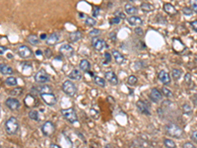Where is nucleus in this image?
Returning a JSON list of instances; mask_svg holds the SVG:
<instances>
[{
  "mask_svg": "<svg viewBox=\"0 0 197 148\" xmlns=\"http://www.w3.org/2000/svg\"><path fill=\"white\" fill-rule=\"evenodd\" d=\"M89 35H90L91 37H93V38H96L97 36L100 35V30H98V29H93V30H91L90 32H89Z\"/></svg>",
  "mask_w": 197,
  "mask_h": 148,
  "instance_id": "41",
  "label": "nucleus"
},
{
  "mask_svg": "<svg viewBox=\"0 0 197 148\" xmlns=\"http://www.w3.org/2000/svg\"><path fill=\"white\" fill-rule=\"evenodd\" d=\"M150 99L155 103H159L162 101L163 99V94L161 93L157 88H153L152 90L150 91V95H149Z\"/></svg>",
  "mask_w": 197,
  "mask_h": 148,
  "instance_id": "12",
  "label": "nucleus"
},
{
  "mask_svg": "<svg viewBox=\"0 0 197 148\" xmlns=\"http://www.w3.org/2000/svg\"><path fill=\"white\" fill-rule=\"evenodd\" d=\"M24 103H25L26 107H28V108H34V107L38 105V100L33 95H28L24 99Z\"/></svg>",
  "mask_w": 197,
  "mask_h": 148,
  "instance_id": "15",
  "label": "nucleus"
},
{
  "mask_svg": "<svg viewBox=\"0 0 197 148\" xmlns=\"http://www.w3.org/2000/svg\"><path fill=\"white\" fill-rule=\"evenodd\" d=\"M134 32H135V34L137 36H139V37H143V36H144V30H143L142 28H140V27L135 28L134 29Z\"/></svg>",
  "mask_w": 197,
  "mask_h": 148,
  "instance_id": "40",
  "label": "nucleus"
},
{
  "mask_svg": "<svg viewBox=\"0 0 197 148\" xmlns=\"http://www.w3.org/2000/svg\"><path fill=\"white\" fill-rule=\"evenodd\" d=\"M172 49L176 52H182L185 50V45L182 44V41L180 39H174V41H172Z\"/></svg>",
  "mask_w": 197,
  "mask_h": 148,
  "instance_id": "17",
  "label": "nucleus"
},
{
  "mask_svg": "<svg viewBox=\"0 0 197 148\" xmlns=\"http://www.w3.org/2000/svg\"><path fill=\"white\" fill-rule=\"evenodd\" d=\"M99 14H100V8L95 7L94 10H93V16H94V17H98Z\"/></svg>",
  "mask_w": 197,
  "mask_h": 148,
  "instance_id": "49",
  "label": "nucleus"
},
{
  "mask_svg": "<svg viewBox=\"0 0 197 148\" xmlns=\"http://www.w3.org/2000/svg\"><path fill=\"white\" fill-rule=\"evenodd\" d=\"M40 98L47 106H54L57 102V99L53 93H43L40 94Z\"/></svg>",
  "mask_w": 197,
  "mask_h": 148,
  "instance_id": "6",
  "label": "nucleus"
},
{
  "mask_svg": "<svg viewBox=\"0 0 197 148\" xmlns=\"http://www.w3.org/2000/svg\"><path fill=\"white\" fill-rule=\"evenodd\" d=\"M5 105L11 111H17L20 108V102L16 98H8L5 101Z\"/></svg>",
  "mask_w": 197,
  "mask_h": 148,
  "instance_id": "11",
  "label": "nucleus"
},
{
  "mask_svg": "<svg viewBox=\"0 0 197 148\" xmlns=\"http://www.w3.org/2000/svg\"><path fill=\"white\" fill-rule=\"evenodd\" d=\"M49 148H61V147H59V146L56 145V144H50Z\"/></svg>",
  "mask_w": 197,
  "mask_h": 148,
  "instance_id": "55",
  "label": "nucleus"
},
{
  "mask_svg": "<svg viewBox=\"0 0 197 148\" xmlns=\"http://www.w3.org/2000/svg\"><path fill=\"white\" fill-rule=\"evenodd\" d=\"M162 94H163V96H166L167 98L172 97V92L170 91L168 88H162Z\"/></svg>",
  "mask_w": 197,
  "mask_h": 148,
  "instance_id": "38",
  "label": "nucleus"
},
{
  "mask_svg": "<svg viewBox=\"0 0 197 148\" xmlns=\"http://www.w3.org/2000/svg\"><path fill=\"white\" fill-rule=\"evenodd\" d=\"M81 38H82V34H81L80 31L72 32V33H70V35H69V39H70L71 41H72V43H76V41H80Z\"/></svg>",
  "mask_w": 197,
  "mask_h": 148,
  "instance_id": "24",
  "label": "nucleus"
},
{
  "mask_svg": "<svg viewBox=\"0 0 197 148\" xmlns=\"http://www.w3.org/2000/svg\"><path fill=\"white\" fill-rule=\"evenodd\" d=\"M41 131H43L44 135L45 136H51L53 133L55 132V126L52 122L47 121L45 122L43 127H41Z\"/></svg>",
  "mask_w": 197,
  "mask_h": 148,
  "instance_id": "5",
  "label": "nucleus"
},
{
  "mask_svg": "<svg viewBox=\"0 0 197 148\" xmlns=\"http://www.w3.org/2000/svg\"><path fill=\"white\" fill-rule=\"evenodd\" d=\"M92 45L97 51H101L107 46V45L106 44V41L104 40H101V39H99V38H93Z\"/></svg>",
  "mask_w": 197,
  "mask_h": 148,
  "instance_id": "10",
  "label": "nucleus"
},
{
  "mask_svg": "<svg viewBox=\"0 0 197 148\" xmlns=\"http://www.w3.org/2000/svg\"><path fill=\"white\" fill-rule=\"evenodd\" d=\"M124 10L128 15H135L137 12H138V9H137L134 5H132L131 3H126L124 6Z\"/></svg>",
  "mask_w": 197,
  "mask_h": 148,
  "instance_id": "22",
  "label": "nucleus"
},
{
  "mask_svg": "<svg viewBox=\"0 0 197 148\" xmlns=\"http://www.w3.org/2000/svg\"><path fill=\"white\" fill-rule=\"evenodd\" d=\"M59 52L65 57H71L74 55V49L69 44H63L59 49Z\"/></svg>",
  "mask_w": 197,
  "mask_h": 148,
  "instance_id": "8",
  "label": "nucleus"
},
{
  "mask_svg": "<svg viewBox=\"0 0 197 148\" xmlns=\"http://www.w3.org/2000/svg\"><path fill=\"white\" fill-rule=\"evenodd\" d=\"M79 16H80L81 19H86V18H87V16L84 13H79Z\"/></svg>",
  "mask_w": 197,
  "mask_h": 148,
  "instance_id": "54",
  "label": "nucleus"
},
{
  "mask_svg": "<svg viewBox=\"0 0 197 148\" xmlns=\"http://www.w3.org/2000/svg\"><path fill=\"white\" fill-rule=\"evenodd\" d=\"M137 77L136 76H134V75H130L129 77H128V79H127V83L130 85V86H134V85H136L137 84Z\"/></svg>",
  "mask_w": 197,
  "mask_h": 148,
  "instance_id": "36",
  "label": "nucleus"
},
{
  "mask_svg": "<svg viewBox=\"0 0 197 148\" xmlns=\"http://www.w3.org/2000/svg\"><path fill=\"white\" fill-rule=\"evenodd\" d=\"M182 109L184 111V112H187V114H189V112H191V107H190L188 104H184L182 106Z\"/></svg>",
  "mask_w": 197,
  "mask_h": 148,
  "instance_id": "45",
  "label": "nucleus"
},
{
  "mask_svg": "<svg viewBox=\"0 0 197 148\" xmlns=\"http://www.w3.org/2000/svg\"><path fill=\"white\" fill-rule=\"evenodd\" d=\"M184 81H185L186 84H190V82H191V75L189 73H186L185 76H184Z\"/></svg>",
  "mask_w": 197,
  "mask_h": 148,
  "instance_id": "46",
  "label": "nucleus"
},
{
  "mask_svg": "<svg viewBox=\"0 0 197 148\" xmlns=\"http://www.w3.org/2000/svg\"><path fill=\"white\" fill-rule=\"evenodd\" d=\"M111 55H112L113 58H115V62H116L117 64H120V65H121V64L124 62V60H125V59H124V56H123L118 50H113L111 51Z\"/></svg>",
  "mask_w": 197,
  "mask_h": 148,
  "instance_id": "20",
  "label": "nucleus"
},
{
  "mask_svg": "<svg viewBox=\"0 0 197 148\" xmlns=\"http://www.w3.org/2000/svg\"><path fill=\"white\" fill-rule=\"evenodd\" d=\"M61 114L64 117L65 120H66L67 122H69L70 123H74L78 121L76 111L73 108H68V109L61 110Z\"/></svg>",
  "mask_w": 197,
  "mask_h": 148,
  "instance_id": "4",
  "label": "nucleus"
},
{
  "mask_svg": "<svg viewBox=\"0 0 197 148\" xmlns=\"http://www.w3.org/2000/svg\"><path fill=\"white\" fill-rule=\"evenodd\" d=\"M88 73H89V75H91V76H93V77H95V76H94V73L92 72V71H89V72H88Z\"/></svg>",
  "mask_w": 197,
  "mask_h": 148,
  "instance_id": "58",
  "label": "nucleus"
},
{
  "mask_svg": "<svg viewBox=\"0 0 197 148\" xmlns=\"http://www.w3.org/2000/svg\"><path fill=\"white\" fill-rule=\"evenodd\" d=\"M85 24L88 26H95L96 25V20L92 17H87L85 19Z\"/></svg>",
  "mask_w": 197,
  "mask_h": 148,
  "instance_id": "37",
  "label": "nucleus"
},
{
  "mask_svg": "<svg viewBox=\"0 0 197 148\" xmlns=\"http://www.w3.org/2000/svg\"><path fill=\"white\" fill-rule=\"evenodd\" d=\"M182 147H183V148H196L192 143H190V142H185V143L183 144Z\"/></svg>",
  "mask_w": 197,
  "mask_h": 148,
  "instance_id": "48",
  "label": "nucleus"
},
{
  "mask_svg": "<svg viewBox=\"0 0 197 148\" xmlns=\"http://www.w3.org/2000/svg\"><path fill=\"white\" fill-rule=\"evenodd\" d=\"M68 77L70 79H72V80H80L82 78V74L81 72L78 70V69H73L72 71L70 72V74L68 75Z\"/></svg>",
  "mask_w": 197,
  "mask_h": 148,
  "instance_id": "25",
  "label": "nucleus"
},
{
  "mask_svg": "<svg viewBox=\"0 0 197 148\" xmlns=\"http://www.w3.org/2000/svg\"><path fill=\"white\" fill-rule=\"evenodd\" d=\"M17 51H18V55H19L20 57H22V58H30L33 55L32 50L30 49L29 46L24 45H20L19 47H18Z\"/></svg>",
  "mask_w": 197,
  "mask_h": 148,
  "instance_id": "9",
  "label": "nucleus"
},
{
  "mask_svg": "<svg viewBox=\"0 0 197 148\" xmlns=\"http://www.w3.org/2000/svg\"><path fill=\"white\" fill-rule=\"evenodd\" d=\"M35 82H38V83H40V84L44 85V84H45V83L50 81V77L45 70H40L39 72L35 73Z\"/></svg>",
  "mask_w": 197,
  "mask_h": 148,
  "instance_id": "7",
  "label": "nucleus"
},
{
  "mask_svg": "<svg viewBox=\"0 0 197 148\" xmlns=\"http://www.w3.org/2000/svg\"><path fill=\"white\" fill-rule=\"evenodd\" d=\"M40 39H41V40L47 39V38H46V35H45V34H41V35H40Z\"/></svg>",
  "mask_w": 197,
  "mask_h": 148,
  "instance_id": "56",
  "label": "nucleus"
},
{
  "mask_svg": "<svg viewBox=\"0 0 197 148\" xmlns=\"http://www.w3.org/2000/svg\"><path fill=\"white\" fill-rule=\"evenodd\" d=\"M5 84L7 86L12 87V86H16L18 84V82H17V79L15 78V77L10 76V77H8V78L5 79Z\"/></svg>",
  "mask_w": 197,
  "mask_h": 148,
  "instance_id": "30",
  "label": "nucleus"
},
{
  "mask_svg": "<svg viewBox=\"0 0 197 148\" xmlns=\"http://www.w3.org/2000/svg\"><path fill=\"white\" fill-rule=\"evenodd\" d=\"M6 50H7V47H5V46H3V45L0 46V55H4V52H5Z\"/></svg>",
  "mask_w": 197,
  "mask_h": 148,
  "instance_id": "53",
  "label": "nucleus"
},
{
  "mask_svg": "<svg viewBox=\"0 0 197 148\" xmlns=\"http://www.w3.org/2000/svg\"><path fill=\"white\" fill-rule=\"evenodd\" d=\"M59 38H60V35H59L58 33H52L49 37H47L46 44L49 45H54L58 43Z\"/></svg>",
  "mask_w": 197,
  "mask_h": 148,
  "instance_id": "18",
  "label": "nucleus"
},
{
  "mask_svg": "<svg viewBox=\"0 0 197 148\" xmlns=\"http://www.w3.org/2000/svg\"><path fill=\"white\" fill-rule=\"evenodd\" d=\"M94 82L96 83L97 85L101 86V87H105L106 86V80H104L101 77L99 76H95L94 77Z\"/></svg>",
  "mask_w": 197,
  "mask_h": 148,
  "instance_id": "33",
  "label": "nucleus"
},
{
  "mask_svg": "<svg viewBox=\"0 0 197 148\" xmlns=\"http://www.w3.org/2000/svg\"><path fill=\"white\" fill-rule=\"evenodd\" d=\"M140 8L142 9V11L144 12H152L155 10V6L149 2H144L140 5Z\"/></svg>",
  "mask_w": 197,
  "mask_h": 148,
  "instance_id": "27",
  "label": "nucleus"
},
{
  "mask_svg": "<svg viewBox=\"0 0 197 148\" xmlns=\"http://www.w3.org/2000/svg\"><path fill=\"white\" fill-rule=\"evenodd\" d=\"M35 88V90L40 93V94H43V93H50L51 91V88L49 86H46V85H43V86H38V87H34Z\"/></svg>",
  "mask_w": 197,
  "mask_h": 148,
  "instance_id": "28",
  "label": "nucleus"
},
{
  "mask_svg": "<svg viewBox=\"0 0 197 148\" xmlns=\"http://www.w3.org/2000/svg\"><path fill=\"white\" fill-rule=\"evenodd\" d=\"M62 91L70 97H74L77 94V88L73 82H71L70 80H66L62 83Z\"/></svg>",
  "mask_w": 197,
  "mask_h": 148,
  "instance_id": "3",
  "label": "nucleus"
},
{
  "mask_svg": "<svg viewBox=\"0 0 197 148\" xmlns=\"http://www.w3.org/2000/svg\"><path fill=\"white\" fill-rule=\"evenodd\" d=\"M27 41L31 45H38L40 43L39 38L35 35H29L28 37H27Z\"/></svg>",
  "mask_w": 197,
  "mask_h": 148,
  "instance_id": "29",
  "label": "nucleus"
},
{
  "mask_svg": "<svg viewBox=\"0 0 197 148\" xmlns=\"http://www.w3.org/2000/svg\"><path fill=\"white\" fill-rule=\"evenodd\" d=\"M18 129H19V122H18L17 118L15 117H9L5 122V130L6 132L10 135H14L17 133Z\"/></svg>",
  "mask_w": 197,
  "mask_h": 148,
  "instance_id": "2",
  "label": "nucleus"
},
{
  "mask_svg": "<svg viewBox=\"0 0 197 148\" xmlns=\"http://www.w3.org/2000/svg\"><path fill=\"white\" fill-rule=\"evenodd\" d=\"M136 107L137 109H138V111L141 112V114H144V115H147V116H150V111H149V108L148 106L145 102H143V101L139 100L138 102L136 103Z\"/></svg>",
  "mask_w": 197,
  "mask_h": 148,
  "instance_id": "16",
  "label": "nucleus"
},
{
  "mask_svg": "<svg viewBox=\"0 0 197 148\" xmlns=\"http://www.w3.org/2000/svg\"><path fill=\"white\" fill-rule=\"evenodd\" d=\"M158 79L162 82V84L164 85H169L171 83V76L168 72H166L165 70H161L158 73Z\"/></svg>",
  "mask_w": 197,
  "mask_h": 148,
  "instance_id": "13",
  "label": "nucleus"
},
{
  "mask_svg": "<svg viewBox=\"0 0 197 148\" xmlns=\"http://www.w3.org/2000/svg\"><path fill=\"white\" fill-rule=\"evenodd\" d=\"M29 117L31 118V120L33 121H40V115H39V112L35 111V110H33L29 112Z\"/></svg>",
  "mask_w": 197,
  "mask_h": 148,
  "instance_id": "31",
  "label": "nucleus"
},
{
  "mask_svg": "<svg viewBox=\"0 0 197 148\" xmlns=\"http://www.w3.org/2000/svg\"><path fill=\"white\" fill-rule=\"evenodd\" d=\"M165 128H166V132L168 133L170 136H171V137L181 138L182 136H183V134H184L182 128L180 126H177V124L174 123V122L168 123L165 127Z\"/></svg>",
  "mask_w": 197,
  "mask_h": 148,
  "instance_id": "1",
  "label": "nucleus"
},
{
  "mask_svg": "<svg viewBox=\"0 0 197 148\" xmlns=\"http://www.w3.org/2000/svg\"><path fill=\"white\" fill-rule=\"evenodd\" d=\"M110 38H111L112 40H115V38H116V36H115V33H112V34L110 35Z\"/></svg>",
  "mask_w": 197,
  "mask_h": 148,
  "instance_id": "57",
  "label": "nucleus"
},
{
  "mask_svg": "<svg viewBox=\"0 0 197 148\" xmlns=\"http://www.w3.org/2000/svg\"><path fill=\"white\" fill-rule=\"evenodd\" d=\"M105 59H106V61L109 63V62H110V60H111V56H110V55L109 52H106L105 53Z\"/></svg>",
  "mask_w": 197,
  "mask_h": 148,
  "instance_id": "50",
  "label": "nucleus"
},
{
  "mask_svg": "<svg viewBox=\"0 0 197 148\" xmlns=\"http://www.w3.org/2000/svg\"><path fill=\"white\" fill-rule=\"evenodd\" d=\"M10 148H11V147H10Z\"/></svg>",
  "mask_w": 197,
  "mask_h": 148,
  "instance_id": "60",
  "label": "nucleus"
},
{
  "mask_svg": "<svg viewBox=\"0 0 197 148\" xmlns=\"http://www.w3.org/2000/svg\"><path fill=\"white\" fill-rule=\"evenodd\" d=\"M23 92V89L22 88H14L13 90L11 91V95L12 96H20Z\"/></svg>",
  "mask_w": 197,
  "mask_h": 148,
  "instance_id": "39",
  "label": "nucleus"
},
{
  "mask_svg": "<svg viewBox=\"0 0 197 148\" xmlns=\"http://www.w3.org/2000/svg\"><path fill=\"white\" fill-rule=\"evenodd\" d=\"M32 72V66L31 65H28L27 63H24L23 66V73L25 75H30Z\"/></svg>",
  "mask_w": 197,
  "mask_h": 148,
  "instance_id": "35",
  "label": "nucleus"
},
{
  "mask_svg": "<svg viewBox=\"0 0 197 148\" xmlns=\"http://www.w3.org/2000/svg\"><path fill=\"white\" fill-rule=\"evenodd\" d=\"M0 72H1V74H3V75H12V73H13V69H12V67H10L9 65L1 63L0 64Z\"/></svg>",
  "mask_w": 197,
  "mask_h": 148,
  "instance_id": "23",
  "label": "nucleus"
},
{
  "mask_svg": "<svg viewBox=\"0 0 197 148\" xmlns=\"http://www.w3.org/2000/svg\"><path fill=\"white\" fill-rule=\"evenodd\" d=\"M190 6H191L192 11L197 14V0H192V1H190Z\"/></svg>",
  "mask_w": 197,
  "mask_h": 148,
  "instance_id": "43",
  "label": "nucleus"
},
{
  "mask_svg": "<svg viewBox=\"0 0 197 148\" xmlns=\"http://www.w3.org/2000/svg\"><path fill=\"white\" fill-rule=\"evenodd\" d=\"M182 12L185 15H191L192 13H193V11H192V9L191 8H189V7H184L183 9H182Z\"/></svg>",
  "mask_w": 197,
  "mask_h": 148,
  "instance_id": "44",
  "label": "nucleus"
},
{
  "mask_svg": "<svg viewBox=\"0 0 197 148\" xmlns=\"http://www.w3.org/2000/svg\"><path fill=\"white\" fill-rule=\"evenodd\" d=\"M163 8H164V11L166 12V13L169 14L170 16H175V15L177 14L176 9L174 7V5L171 4V3H165Z\"/></svg>",
  "mask_w": 197,
  "mask_h": 148,
  "instance_id": "19",
  "label": "nucleus"
},
{
  "mask_svg": "<svg viewBox=\"0 0 197 148\" xmlns=\"http://www.w3.org/2000/svg\"><path fill=\"white\" fill-rule=\"evenodd\" d=\"M119 22H120V19H119L118 17H115V18H112V19L110 20L111 25H113V24H118Z\"/></svg>",
  "mask_w": 197,
  "mask_h": 148,
  "instance_id": "47",
  "label": "nucleus"
},
{
  "mask_svg": "<svg viewBox=\"0 0 197 148\" xmlns=\"http://www.w3.org/2000/svg\"><path fill=\"white\" fill-rule=\"evenodd\" d=\"M171 76L172 78H174L175 80H178L181 78V71L180 69H176V68H174L171 71Z\"/></svg>",
  "mask_w": 197,
  "mask_h": 148,
  "instance_id": "34",
  "label": "nucleus"
},
{
  "mask_svg": "<svg viewBox=\"0 0 197 148\" xmlns=\"http://www.w3.org/2000/svg\"><path fill=\"white\" fill-rule=\"evenodd\" d=\"M190 25H191V28L193 29V31H195L197 33V20L191 22V24H190Z\"/></svg>",
  "mask_w": 197,
  "mask_h": 148,
  "instance_id": "51",
  "label": "nucleus"
},
{
  "mask_svg": "<svg viewBox=\"0 0 197 148\" xmlns=\"http://www.w3.org/2000/svg\"><path fill=\"white\" fill-rule=\"evenodd\" d=\"M105 77L110 84H111V85H117L118 84L117 76L115 75V72H112V71H106V72L105 73Z\"/></svg>",
  "mask_w": 197,
  "mask_h": 148,
  "instance_id": "14",
  "label": "nucleus"
},
{
  "mask_svg": "<svg viewBox=\"0 0 197 148\" xmlns=\"http://www.w3.org/2000/svg\"><path fill=\"white\" fill-rule=\"evenodd\" d=\"M164 144L167 148H176V144L175 143V141L171 139H169V138L164 139Z\"/></svg>",
  "mask_w": 197,
  "mask_h": 148,
  "instance_id": "32",
  "label": "nucleus"
},
{
  "mask_svg": "<svg viewBox=\"0 0 197 148\" xmlns=\"http://www.w3.org/2000/svg\"><path fill=\"white\" fill-rule=\"evenodd\" d=\"M79 66L81 68V70L85 71V72H89L90 71V67H91V64L89 62L87 59H82L79 63Z\"/></svg>",
  "mask_w": 197,
  "mask_h": 148,
  "instance_id": "26",
  "label": "nucleus"
},
{
  "mask_svg": "<svg viewBox=\"0 0 197 148\" xmlns=\"http://www.w3.org/2000/svg\"><path fill=\"white\" fill-rule=\"evenodd\" d=\"M127 21L131 26H140L143 23L142 19L138 16H131V17L128 18Z\"/></svg>",
  "mask_w": 197,
  "mask_h": 148,
  "instance_id": "21",
  "label": "nucleus"
},
{
  "mask_svg": "<svg viewBox=\"0 0 197 148\" xmlns=\"http://www.w3.org/2000/svg\"><path fill=\"white\" fill-rule=\"evenodd\" d=\"M115 17H118V18H119V19H120V20H121V19H122V20H124L125 18H126V17H125V14L123 13L122 11H120V10H117V11H115Z\"/></svg>",
  "mask_w": 197,
  "mask_h": 148,
  "instance_id": "42",
  "label": "nucleus"
},
{
  "mask_svg": "<svg viewBox=\"0 0 197 148\" xmlns=\"http://www.w3.org/2000/svg\"><path fill=\"white\" fill-rule=\"evenodd\" d=\"M190 137H191V139H192L194 142H196V143H197V131L192 132V134H191V136H190Z\"/></svg>",
  "mask_w": 197,
  "mask_h": 148,
  "instance_id": "52",
  "label": "nucleus"
},
{
  "mask_svg": "<svg viewBox=\"0 0 197 148\" xmlns=\"http://www.w3.org/2000/svg\"><path fill=\"white\" fill-rule=\"evenodd\" d=\"M35 53H37V55H41V51H40V50H38Z\"/></svg>",
  "mask_w": 197,
  "mask_h": 148,
  "instance_id": "59",
  "label": "nucleus"
}]
</instances>
